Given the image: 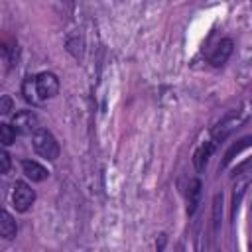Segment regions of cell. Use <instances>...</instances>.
<instances>
[{
    "label": "cell",
    "instance_id": "obj_1",
    "mask_svg": "<svg viewBox=\"0 0 252 252\" xmlns=\"http://www.w3.org/2000/svg\"><path fill=\"white\" fill-rule=\"evenodd\" d=\"M32 144H33V150H35L41 158H45V159H49V161H53V159L59 158V144H57L55 136H53L49 130L37 128V130L32 134Z\"/></svg>",
    "mask_w": 252,
    "mask_h": 252
},
{
    "label": "cell",
    "instance_id": "obj_2",
    "mask_svg": "<svg viewBox=\"0 0 252 252\" xmlns=\"http://www.w3.org/2000/svg\"><path fill=\"white\" fill-rule=\"evenodd\" d=\"M35 201V193L33 189L26 183V181H16L14 185V193H12V203H14V209L18 213H26Z\"/></svg>",
    "mask_w": 252,
    "mask_h": 252
},
{
    "label": "cell",
    "instance_id": "obj_3",
    "mask_svg": "<svg viewBox=\"0 0 252 252\" xmlns=\"http://www.w3.org/2000/svg\"><path fill=\"white\" fill-rule=\"evenodd\" d=\"M35 87H37V96H39V100L53 98V96L59 93V79H57L53 73L43 71V73L35 75Z\"/></svg>",
    "mask_w": 252,
    "mask_h": 252
},
{
    "label": "cell",
    "instance_id": "obj_4",
    "mask_svg": "<svg viewBox=\"0 0 252 252\" xmlns=\"http://www.w3.org/2000/svg\"><path fill=\"white\" fill-rule=\"evenodd\" d=\"M242 122V116H240V112H228L224 118H220L219 120V124L213 128V132H211V136H213V142L215 144H219V142H222L234 128H238V124Z\"/></svg>",
    "mask_w": 252,
    "mask_h": 252
},
{
    "label": "cell",
    "instance_id": "obj_5",
    "mask_svg": "<svg viewBox=\"0 0 252 252\" xmlns=\"http://www.w3.org/2000/svg\"><path fill=\"white\" fill-rule=\"evenodd\" d=\"M37 114L33 112V110H20V112H16L14 114V118H12V124L16 126V130L18 132H22V134H33L39 126H37Z\"/></svg>",
    "mask_w": 252,
    "mask_h": 252
},
{
    "label": "cell",
    "instance_id": "obj_6",
    "mask_svg": "<svg viewBox=\"0 0 252 252\" xmlns=\"http://www.w3.org/2000/svg\"><path fill=\"white\" fill-rule=\"evenodd\" d=\"M232 49H234V41H232V39H228V37L220 39V41L215 45V49L211 51V55H209V63H211L213 67H220V65H224V63L228 61V57L232 55Z\"/></svg>",
    "mask_w": 252,
    "mask_h": 252
},
{
    "label": "cell",
    "instance_id": "obj_7",
    "mask_svg": "<svg viewBox=\"0 0 252 252\" xmlns=\"http://www.w3.org/2000/svg\"><path fill=\"white\" fill-rule=\"evenodd\" d=\"M201 191H203V185H201V179H189L187 183V191H185V201H187V215L191 217L197 207H199V201H201Z\"/></svg>",
    "mask_w": 252,
    "mask_h": 252
},
{
    "label": "cell",
    "instance_id": "obj_8",
    "mask_svg": "<svg viewBox=\"0 0 252 252\" xmlns=\"http://www.w3.org/2000/svg\"><path fill=\"white\" fill-rule=\"evenodd\" d=\"M22 171H24L26 177L32 179V181H43V179H47V175H49V171H47L41 163H37L35 159H24V161H22Z\"/></svg>",
    "mask_w": 252,
    "mask_h": 252
},
{
    "label": "cell",
    "instance_id": "obj_9",
    "mask_svg": "<svg viewBox=\"0 0 252 252\" xmlns=\"http://www.w3.org/2000/svg\"><path fill=\"white\" fill-rule=\"evenodd\" d=\"M248 146H252V136H244V138L236 140V142L226 150V154H224V158H222V161H220V167H219V169L228 167V165H230V161H232V159H234L242 150H246Z\"/></svg>",
    "mask_w": 252,
    "mask_h": 252
},
{
    "label": "cell",
    "instance_id": "obj_10",
    "mask_svg": "<svg viewBox=\"0 0 252 252\" xmlns=\"http://www.w3.org/2000/svg\"><path fill=\"white\" fill-rule=\"evenodd\" d=\"M213 150H215V142H205V144H201V146L197 148V152H195V156H193V163H195V169H197V171H203V169H205V165H207V161H209Z\"/></svg>",
    "mask_w": 252,
    "mask_h": 252
},
{
    "label": "cell",
    "instance_id": "obj_11",
    "mask_svg": "<svg viewBox=\"0 0 252 252\" xmlns=\"http://www.w3.org/2000/svg\"><path fill=\"white\" fill-rule=\"evenodd\" d=\"M16 232H18V224H16L14 217L8 211H2L0 213V236L10 240L16 236Z\"/></svg>",
    "mask_w": 252,
    "mask_h": 252
},
{
    "label": "cell",
    "instance_id": "obj_12",
    "mask_svg": "<svg viewBox=\"0 0 252 252\" xmlns=\"http://www.w3.org/2000/svg\"><path fill=\"white\" fill-rule=\"evenodd\" d=\"M22 93H24V98L28 102H37L39 96H37V87H35V77H26L24 85H22Z\"/></svg>",
    "mask_w": 252,
    "mask_h": 252
},
{
    "label": "cell",
    "instance_id": "obj_13",
    "mask_svg": "<svg viewBox=\"0 0 252 252\" xmlns=\"http://www.w3.org/2000/svg\"><path fill=\"white\" fill-rule=\"evenodd\" d=\"M16 132H18L16 126L2 122V124H0V142H2V146H10V144H14V140H16Z\"/></svg>",
    "mask_w": 252,
    "mask_h": 252
},
{
    "label": "cell",
    "instance_id": "obj_14",
    "mask_svg": "<svg viewBox=\"0 0 252 252\" xmlns=\"http://www.w3.org/2000/svg\"><path fill=\"white\" fill-rule=\"evenodd\" d=\"M220 217H222V195H215L213 199V230L215 232L220 226Z\"/></svg>",
    "mask_w": 252,
    "mask_h": 252
},
{
    "label": "cell",
    "instance_id": "obj_15",
    "mask_svg": "<svg viewBox=\"0 0 252 252\" xmlns=\"http://www.w3.org/2000/svg\"><path fill=\"white\" fill-rule=\"evenodd\" d=\"M8 171H10V156H8V152L2 148V150H0V173L6 175Z\"/></svg>",
    "mask_w": 252,
    "mask_h": 252
},
{
    "label": "cell",
    "instance_id": "obj_16",
    "mask_svg": "<svg viewBox=\"0 0 252 252\" xmlns=\"http://www.w3.org/2000/svg\"><path fill=\"white\" fill-rule=\"evenodd\" d=\"M242 195H244V185H238V191H234V197H232V217H234L236 211H238V205H240Z\"/></svg>",
    "mask_w": 252,
    "mask_h": 252
},
{
    "label": "cell",
    "instance_id": "obj_17",
    "mask_svg": "<svg viewBox=\"0 0 252 252\" xmlns=\"http://www.w3.org/2000/svg\"><path fill=\"white\" fill-rule=\"evenodd\" d=\"M10 110H12V98L8 94H4L0 98V112L2 114H10Z\"/></svg>",
    "mask_w": 252,
    "mask_h": 252
},
{
    "label": "cell",
    "instance_id": "obj_18",
    "mask_svg": "<svg viewBox=\"0 0 252 252\" xmlns=\"http://www.w3.org/2000/svg\"><path fill=\"white\" fill-rule=\"evenodd\" d=\"M250 209H252V205H250Z\"/></svg>",
    "mask_w": 252,
    "mask_h": 252
}]
</instances>
